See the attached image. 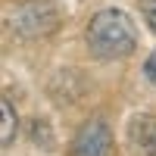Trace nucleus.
Returning <instances> with one entry per match:
<instances>
[{
  "instance_id": "f257e3e1",
  "label": "nucleus",
  "mask_w": 156,
  "mask_h": 156,
  "mask_svg": "<svg viewBox=\"0 0 156 156\" xmlns=\"http://www.w3.org/2000/svg\"><path fill=\"white\" fill-rule=\"evenodd\" d=\"M87 47L100 59H125L137 50L134 22L122 9H100L87 25Z\"/></svg>"
},
{
  "instance_id": "f03ea898",
  "label": "nucleus",
  "mask_w": 156,
  "mask_h": 156,
  "mask_svg": "<svg viewBox=\"0 0 156 156\" xmlns=\"http://www.w3.org/2000/svg\"><path fill=\"white\" fill-rule=\"evenodd\" d=\"M12 28L25 37H44L59 28V9L50 0H25L12 12Z\"/></svg>"
},
{
  "instance_id": "7ed1b4c3",
  "label": "nucleus",
  "mask_w": 156,
  "mask_h": 156,
  "mask_svg": "<svg viewBox=\"0 0 156 156\" xmlns=\"http://www.w3.org/2000/svg\"><path fill=\"white\" fill-rule=\"evenodd\" d=\"M112 153V134L103 119H87L72 140V156H109Z\"/></svg>"
},
{
  "instance_id": "20e7f679",
  "label": "nucleus",
  "mask_w": 156,
  "mask_h": 156,
  "mask_svg": "<svg viewBox=\"0 0 156 156\" xmlns=\"http://www.w3.org/2000/svg\"><path fill=\"white\" fill-rule=\"evenodd\" d=\"M128 144L137 156H156V115L140 112L128 125Z\"/></svg>"
},
{
  "instance_id": "39448f33",
  "label": "nucleus",
  "mask_w": 156,
  "mask_h": 156,
  "mask_svg": "<svg viewBox=\"0 0 156 156\" xmlns=\"http://www.w3.org/2000/svg\"><path fill=\"white\" fill-rule=\"evenodd\" d=\"M0 115H3V128H0V144L3 147H9L12 144V137H16V109H12V103L3 97L0 100Z\"/></svg>"
},
{
  "instance_id": "423d86ee",
  "label": "nucleus",
  "mask_w": 156,
  "mask_h": 156,
  "mask_svg": "<svg viewBox=\"0 0 156 156\" xmlns=\"http://www.w3.org/2000/svg\"><path fill=\"white\" fill-rule=\"evenodd\" d=\"M140 12H144V22L150 25V31L156 34V0H140Z\"/></svg>"
},
{
  "instance_id": "0eeeda50",
  "label": "nucleus",
  "mask_w": 156,
  "mask_h": 156,
  "mask_svg": "<svg viewBox=\"0 0 156 156\" xmlns=\"http://www.w3.org/2000/svg\"><path fill=\"white\" fill-rule=\"evenodd\" d=\"M144 75L156 84V53H150V56H147V62H144Z\"/></svg>"
}]
</instances>
